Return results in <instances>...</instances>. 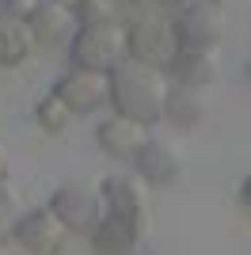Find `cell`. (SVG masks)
<instances>
[{
  "instance_id": "cell-1",
  "label": "cell",
  "mask_w": 251,
  "mask_h": 255,
  "mask_svg": "<svg viewBox=\"0 0 251 255\" xmlns=\"http://www.w3.org/2000/svg\"><path fill=\"white\" fill-rule=\"evenodd\" d=\"M107 80H111L107 103L115 107V115L133 118L141 126H152V122L164 118V103H167V92H171V76L167 73L148 69V65H137V61L126 57Z\"/></svg>"
},
{
  "instance_id": "cell-2",
  "label": "cell",
  "mask_w": 251,
  "mask_h": 255,
  "mask_svg": "<svg viewBox=\"0 0 251 255\" xmlns=\"http://www.w3.org/2000/svg\"><path fill=\"white\" fill-rule=\"evenodd\" d=\"M122 23H126V57L137 61V65H148V69L167 73L171 61H175V53H179L171 11L148 8V11H141V15L122 19Z\"/></svg>"
},
{
  "instance_id": "cell-3",
  "label": "cell",
  "mask_w": 251,
  "mask_h": 255,
  "mask_svg": "<svg viewBox=\"0 0 251 255\" xmlns=\"http://www.w3.org/2000/svg\"><path fill=\"white\" fill-rule=\"evenodd\" d=\"M99 194H103V213L111 221L126 225L137 240H148L152 229V210H148V183L137 171H111L99 179Z\"/></svg>"
},
{
  "instance_id": "cell-4",
  "label": "cell",
  "mask_w": 251,
  "mask_h": 255,
  "mask_svg": "<svg viewBox=\"0 0 251 255\" xmlns=\"http://www.w3.org/2000/svg\"><path fill=\"white\" fill-rule=\"evenodd\" d=\"M126 61V23L107 19V23H76L69 38V65L92 69V73H115Z\"/></svg>"
},
{
  "instance_id": "cell-5",
  "label": "cell",
  "mask_w": 251,
  "mask_h": 255,
  "mask_svg": "<svg viewBox=\"0 0 251 255\" xmlns=\"http://www.w3.org/2000/svg\"><path fill=\"white\" fill-rule=\"evenodd\" d=\"M171 27H175L179 50H221L225 34H229V15H225V0H190L179 11H171Z\"/></svg>"
},
{
  "instance_id": "cell-6",
  "label": "cell",
  "mask_w": 251,
  "mask_h": 255,
  "mask_svg": "<svg viewBox=\"0 0 251 255\" xmlns=\"http://www.w3.org/2000/svg\"><path fill=\"white\" fill-rule=\"evenodd\" d=\"M50 213L65 225L69 236H92L103 221V194L88 183H61L50 194Z\"/></svg>"
},
{
  "instance_id": "cell-7",
  "label": "cell",
  "mask_w": 251,
  "mask_h": 255,
  "mask_svg": "<svg viewBox=\"0 0 251 255\" xmlns=\"http://www.w3.org/2000/svg\"><path fill=\"white\" fill-rule=\"evenodd\" d=\"M111 73H92V69H76L69 65L57 80H53V96L61 99L73 115H92L95 107H103L107 96H111Z\"/></svg>"
},
{
  "instance_id": "cell-8",
  "label": "cell",
  "mask_w": 251,
  "mask_h": 255,
  "mask_svg": "<svg viewBox=\"0 0 251 255\" xmlns=\"http://www.w3.org/2000/svg\"><path fill=\"white\" fill-rule=\"evenodd\" d=\"M11 236H15V244L27 255H61L65 244H69V233H65V225L50 213V206L19 213Z\"/></svg>"
},
{
  "instance_id": "cell-9",
  "label": "cell",
  "mask_w": 251,
  "mask_h": 255,
  "mask_svg": "<svg viewBox=\"0 0 251 255\" xmlns=\"http://www.w3.org/2000/svg\"><path fill=\"white\" fill-rule=\"evenodd\" d=\"M95 141H99V149H103L111 160L133 164V156L145 149V141H148V126H141L133 118H122V115H111V118L99 122Z\"/></svg>"
},
{
  "instance_id": "cell-10",
  "label": "cell",
  "mask_w": 251,
  "mask_h": 255,
  "mask_svg": "<svg viewBox=\"0 0 251 255\" xmlns=\"http://www.w3.org/2000/svg\"><path fill=\"white\" fill-rule=\"evenodd\" d=\"M133 171L148 187H164V183H175L179 171H183V152L164 137H148L145 149L133 156Z\"/></svg>"
},
{
  "instance_id": "cell-11",
  "label": "cell",
  "mask_w": 251,
  "mask_h": 255,
  "mask_svg": "<svg viewBox=\"0 0 251 255\" xmlns=\"http://www.w3.org/2000/svg\"><path fill=\"white\" fill-rule=\"evenodd\" d=\"M27 27H31L34 46H61V42L73 38L76 15H73V8H65L57 0H38L31 19H27Z\"/></svg>"
},
{
  "instance_id": "cell-12",
  "label": "cell",
  "mask_w": 251,
  "mask_h": 255,
  "mask_svg": "<svg viewBox=\"0 0 251 255\" xmlns=\"http://www.w3.org/2000/svg\"><path fill=\"white\" fill-rule=\"evenodd\" d=\"M221 73V57L213 50H179L167 76H171V84H183V88H198L206 92Z\"/></svg>"
},
{
  "instance_id": "cell-13",
  "label": "cell",
  "mask_w": 251,
  "mask_h": 255,
  "mask_svg": "<svg viewBox=\"0 0 251 255\" xmlns=\"http://www.w3.org/2000/svg\"><path fill=\"white\" fill-rule=\"evenodd\" d=\"M88 240H92V252L95 255H148V240H137L126 225L111 221L107 213H103L99 229H95Z\"/></svg>"
},
{
  "instance_id": "cell-14",
  "label": "cell",
  "mask_w": 251,
  "mask_h": 255,
  "mask_svg": "<svg viewBox=\"0 0 251 255\" xmlns=\"http://www.w3.org/2000/svg\"><path fill=\"white\" fill-rule=\"evenodd\" d=\"M202 118H206V96H202L198 88L171 84L167 103H164V122H171L175 129H194Z\"/></svg>"
},
{
  "instance_id": "cell-15",
  "label": "cell",
  "mask_w": 251,
  "mask_h": 255,
  "mask_svg": "<svg viewBox=\"0 0 251 255\" xmlns=\"http://www.w3.org/2000/svg\"><path fill=\"white\" fill-rule=\"evenodd\" d=\"M31 53H34L31 27L0 15V69H19V65L31 61Z\"/></svg>"
},
{
  "instance_id": "cell-16",
  "label": "cell",
  "mask_w": 251,
  "mask_h": 255,
  "mask_svg": "<svg viewBox=\"0 0 251 255\" xmlns=\"http://www.w3.org/2000/svg\"><path fill=\"white\" fill-rule=\"evenodd\" d=\"M34 122H38V129H46V133H65L69 122H73V111L53 96V92H46V96L34 103Z\"/></svg>"
},
{
  "instance_id": "cell-17",
  "label": "cell",
  "mask_w": 251,
  "mask_h": 255,
  "mask_svg": "<svg viewBox=\"0 0 251 255\" xmlns=\"http://www.w3.org/2000/svg\"><path fill=\"white\" fill-rule=\"evenodd\" d=\"M15 221H19V210H15V194L8 187H0V240L15 233Z\"/></svg>"
},
{
  "instance_id": "cell-18",
  "label": "cell",
  "mask_w": 251,
  "mask_h": 255,
  "mask_svg": "<svg viewBox=\"0 0 251 255\" xmlns=\"http://www.w3.org/2000/svg\"><path fill=\"white\" fill-rule=\"evenodd\" d=\"M34 4H38V0H0V15L27 23V19H31V11H34Z\"/></svg>"
},
{
  "instance_id": "cell-19",
  "label": "cell",
  "mask_w": 251,
  "mask_h": 255,
  "mask_svg": "<svg viewBox=\"0 0 251 255\" xmlns=\"http://www.w3.org/2000/svg\"><path fill=\"white\" fill-rule=\"evenodd\" d=\"M240 206H244V213L251 217V171L240 179Z\"/></svg>"
},
{
  "instance_id": "cell-20",
  "label": "cell",
  "mask_w": 251,
  "mask_h": 255,
  "mask_svg": "<svg viewBox=\"0 0 251 255\" xmlns=\"http://www.w3.org/2000/svg\"><path fill=\"white\" fill-rule=\"evenodd\" d=\"M156 8H164V11H179L183 4H190V0H152Z\"/></svg>"
},
{
  "instance_id": "cell-21",
  "label": "cell",
  "mask_w": 251,
  "mask_h": 255,
  "mask_svg": "<svg viewBox=\"0 0 251 255\" xmlns=\"http://www.w3.org/2000/svg\"><path fill=\"white\" fill-rule=\"evenodd\" d=\"M4 179H8V152L0 149V187H4Z\"/></svg>"
},
{
  "instance_id": "cell-22",
  "label": "cell",
  "mask_w": 251,
  "mask_h": 255,
  "mask_svg": "<svg viewBox=\"0 0 251 255\" xmlns=\"http://www.w3.org/2000/svg\"><path fill=\"white\" fill-rule=\"evenodd\" d=\"M57 4H65V8H76V0H57Z\"/></svg>"
},
{
  "instance_id": "cell-23",
  "label": "cell",
  "mask_w": 251,
  "mask_h": 255,
  "mask_svg": "<svg viewBox=\"0 0 251 255\" xmlns=\"http://www.w3.org/2000/svg\"><path fill=\"white\" fill-rule=\"evenodd\" d=\"M248 80H251V57H248Z\"/></svg>"
},
{
  "instance_id": "cell-24",
  "label": "cell",
  "mask_w": 251,
  "mask_h": 255,
  "mask_svg": "<svg viewBox=\"0 0 251 255\" xmlns=\"http://www.w3.org/2000/svg\"><path fill=\"white\" fill-rule=\"evenodd\" d=\"M0 255H8V252H4V240H0Z\"/></svg>"
}]
</instances>
